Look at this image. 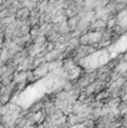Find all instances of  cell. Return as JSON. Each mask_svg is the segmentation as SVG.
<instances>
[{
  "mask_svg": "<svg viewBox=\"0 0 127 128\" xmlns=\"http://www.w3.org/2000/svg\"><path fill=\"white\" fill-rule=\"evenodd\" d=\"M106 26H107V21H105L103 19H95L91 22L90 30L91 31H103Z\"/></svg>",
  "mask_w": 127,
  "mask_h": 128,
  "instance_id": "obj_3",
  "label": "cell"
},
{
  "mask_svg": "<svg viewBox=\"0 0 127 128\" xmlns=\"http://www.w3.org/2000/svg\"><path fill=\"white\" fill-rule=\"evenodd\" d=\"M112 1H115V2H121V4H126L127 5V0H112Z\"/></svg>",
  "mask_w": 127,
  "mask_h": 128,
  "instance_id": "obj_6",
  "label": "cell"
},
{
  "mask_svg": "<svg viewBox=\"0 0 127 128\" xmlns=\"http://www.w3.org/2000/svg\"><path fill=\"white\" fill-rule=\"evenodd\" d=\"M126 9H127V8H126Z\"/></svg>",
  "mask_w": 127,
  "mask_h": 128,
  "instance_id": "obj_8",
  "label": "cell"
},
{
  "mask_svg": "<svg viewBox=\"0 0 127 128\" xmlns=\"http://www.w3.org/2000/svg\"><path fill=\"white\" fill-rule=\"evenodd\" d=\"M33 72H34V75H35L36 78H42V77L50 75V71H49V64H47V62H44V64H41L40 66H38L36 68H34Z\"/></svg>",
  "mask_w": 127,
  "mask_h": 128,
  "instance_id": "obj_2",
  "label": "cell"
},
{
  "mask_svg": "<svg viewBox=\"0 0 127 128\" xmlns=\"http://www.w3.org/2000/svg\"><path fill=\"white\" fill-rule=\"evenodd\" d=\"M80 20H81V18H80V15H77V16H74V18H71V19H69V21H67V24H69V26L71 28V30L74 31L76 28H77V25L80 24Z\"/></svg>",
  "mask_w": 127,
  "mask_h": 128,
  "instance_id": "obj_5",
  "label": "cell"
},
{
  "mask_svg": "<svg viewBox=\"0 0 127 128\" xmlns=\"http://www.w3.org/2000/svg\"><path fill=\"white\" fill-rule=\"evenodd\" d=\"M30 15H31V11L28 9V8H21V9H19V11L16 12V19L18 20H21V21H28L29 20V18H30Z\"/></svg>",
  "mask_w": 127,
  "mask_h": 128,
  "instance_id": "obj_4",
  "label": "cell"
},
{
  "mask_svg": "<svg viewBox=\"0 0 127 128\" xmlns=\"http://www.w3.org/2000/svg\"><path fill=\"white\" fill-rule=\"evenodd\" d=\"M120 128H127V127H125V126H121V127H120Z\"/></svg>",
  "mask_w": 127,
  "mask_h": 128,
  "instance_id": "obj_7",
  "label": "cell"
},
{
  "mask_svg": "<svg viewBox=\"0 0 127 128\" xmlns=\"http://www.w3.org/2000/svg\"><path fill=\"white\" fill-rule=\"evenodd\" d=\"M101 39H102V31H90L80 36V42L81 45L93 46L101 42Z\"/></svg>",
  "mask_w": 127,
  "mask_h": 128,
  "instance_id": "obj_1",
  "label": "cell"
}]
</instances>
